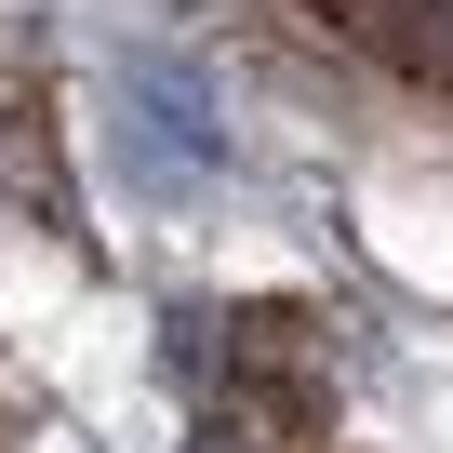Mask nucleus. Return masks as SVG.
Returning a JSON list of instances; mask_svg holds the SVG:
<instances>
[{
    "instance_id": "f257e3e1",
    "label": "nucleus",
    "mask_w": 453,
    "mask_h": 453,
    "mask_svg": "<svg viewBox=\"0 0 453 453\" xmlns=\"http://www.w3.org/2000/svg\"><path fill=\"white\" fill-rule=\"evenodd\" d=\"M0 187H14L41 226H81V187H67V147H54V94L41 81H0Z\"/></svg>"
}]
</instances>
